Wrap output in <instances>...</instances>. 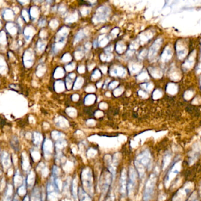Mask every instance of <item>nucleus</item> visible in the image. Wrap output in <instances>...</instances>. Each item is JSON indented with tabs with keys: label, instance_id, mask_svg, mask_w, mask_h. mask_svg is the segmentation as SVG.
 Wrapping results in <instances>:
<instances>
[{
	"label": "nucleus",
	"instance_id": "nucleus-20",
	"mask_svg": "<svg viewBox=\"0 0 201 201\" xmlns=\"http://www.w3.org/2000/svg\"><path fill=\"white\" fill-rule=\"evenodd\" d=\"M26 193V187L25 182L22 185L20 186L18 189V194L19 196H24Z\"/></svg>",
	"mask_w": 201,
	"mask_h": 201
},
{
	"label": "nucleus",
	"instance_id": "nucleus-2",
	"mask_svg": "<svg viewBox=\"0 0 201 201\" xmlns=\"http://www.w3.org/2000/svg\"><path fill=\"white\" fill-rule=\"evenodd\" d=\"M81 179L85 191L93 195V178L92 171L89 167L84 169L81 174Z\"/></svg>",
	"mask_w": 201,
	"mask_h": 201
},
{
	"label": "nucleus",
	"instance_id": "nucleus-11",
	"mask_svg": "<svg viewBox=\"0 0 201 201\" xmlns=\"http://www.w3.org/2000/svg\"><path fill=\"white\" fill-rule=\"evenodd\" d=\"M22 169L25 171L28 170L30 167V162L28 158L27 155L25 154V153L24 152L22 153Z\"/></svg>",
	"mask_w": 201,
	"mask_h": 201
},
{
	"label": "nucleus",
	"instance_id": "nucleus-1",
	"mask_svg": "<svg viewBox=\"0 0 201 201\" xmlns=\"http://www.w3.org/2000/svg\"><path fill=\"white\" fill-rule=\"evenodd\" d=\"M152 158L149 151L146 150L141 153L136 159L134 164L139 175L142 177L151 164Z\"/></svg>",
	"mask_w": 201,
	"mask_h": 201
},
{
	"label": "nucleus",
	"instance_id": "nucleus-28",
	"mask_svg": "<svg viewBox=\"0 0 201 201\" xmlns=\"http://www.w3.org/2000/svg\"><path fill=\"white\" fill-rule=\"evenodd\" d=\"M13 201H19V199H18V197L16 195V197H15V198H14V200H13Z\"/></svg>",
	"mask_w": 201,
	"mask_h": 201
},
{
	"label": "nucleus",
	"instance_id": "nucleus-17",
	"mask_svg": "<svg viewBox=\"0 0 201 201\" xmlns=\"http://www.w3.org/2000/svg\"><path fill=\"white\" fill-rule=\"evenodd\" d=\"M40 169L41 170L42 172V175L44 177H46L48 174H49V170L47 169V168L46 167V166L44 165V164L43 163H40V164H38V166H37V170Z\"/></svg>",
	"mask_w": 201,
	"mask_h": 201
},
{
	"label": "nucleus",
	"instance_id": "nucleus-24",
	"mask_svg": "<svg viewBox=\"0 0 201 201\" xmlns=\"http://www.w3.org/2000/svg\"><path fill=\"white\" fill-rule=\"evenodd\" d=\"M55 185L56 187V188L58 189V190H60L61 189V180L58 178H56L55 179Z\"/></svg>",
	"mask_w": 201,
	"mask_h": 201
},
{
	"label": "nucleus",
	"instance_id": "nucleus-6",
	"mask_svg": "<svg viewBox=\"0 0 201 201\" xmlns=\"http://www.w3.org/2000/svg\"><path fill=\"white\" fill-rule=\"evenodd\" d=\"M120 192L123 196H125L127 189H128V183H127V173L126 170L124 169L121 173L120 179Z\"/></svg>",
	"mask_w": 201,
	"mask_h": 201
},
{
	"label": "nucleus",
	"instance_id": "nucleus-15",
	"mask_svg": "<svg viewBox=\"0 0 201 201\" xmlns=\"http://www.w3.org/2000/svg\"><path fill=\"white\" fill-rule=\"evenodd\" d=\"M35 173L33 171H31L28 175V176H27V184L29 186L30 188H31L34 183V181H35Z\"/></svg>",
	"mask_w": 201,
	"mask_h": 201
},
{
	"label": "nucleus",
	"instance_id": "nucleus-7",
	"mask_svg": "<svg viewBox=\"0 0 201 201\" xmlns=\"http://www.w3.org/2000/svg\"><path fill=\"white\" fill-rule=\"evenodd\" d=\"M190 191L191 189L188 188H183L181 191H179L176 195H175L173 201H185V200L187 198L191 192Z\"/></svg>",
	"mask_w": 201,
	"mask_h": 201
},
{
	"label": "nucleus",
	"instance_id": "nucleus-27",
	"mask_svg": "<svg viewBox=\"0 0 201 201\" xmlns=\"http://www.w3.org/2000/svg\"><path fill=\"white\" fill-rule=\"evenodd\" d=\"M30 201V200H29V197L28 196H25L24 199V201Z\"/></svg>",
	"mask_w": 201,
	"mask_h": 201
},
{
	"label": "nucleus",
	"instance_id": "nucleus-12",
	"mask_svg": "<svg viewBox=\"0 0 201 201\" xmlns=\"http://www.w3.org/2000/svg\"><path fill=\"white\" fill-rule=\"evenodd\" d=\"M12 195H13V186L11 184H8L5 193L4 194L5 201H10Z\"/></svg>",
	"mask_w": 201,
	"mask_h": 201
},
{
	"label": "nucleus",
	"instance_id": "nucleus-26",
	"mask_svg": "<svg viewBox=\"0 0 201 201\" xmlns=\"http://www.w3.org/2000/svg\"><path fill=\"white\" fill-rule=\"evenodd\" d=\"M61 133H60L58 132H56V134H52V137H55V136L57 137V138H56V140H57V139H59V138H60L61 137Z\"/></svg>",
	"mask_w": 201,
	"mask_h": 201
},
{
	"label": "nucleus",
	"instance_id": "nucleus-4",
	"mask_svg": "<svg viewBox=\"0 0 201 201\" xmlns=\"http://www.w3.org/2000/svg\"><path fill=\"white\" fill-rule=\"evenodd\" d=\"M129 182L128 183V191L129 195H130L135 188V186L137 181V172L133 167H130L129 169Z\"/></svg>",
	"mask_w": 201,
	"mask_h": 201
},
{
	"label": "nucleus",
	"instance_id": "nucleus-23",
	"mask_svg": "<svg viewBox=\"0 0 201 201\" xmlns=\"http://www.w3.org/2000/svg\"><path fill=\"white\" fill-rule=\"evenodd\" d=\"M96 153H97V150L93 149V148H91V149H89V150L87 151V156L89 158H93L96 155Z\"/></svg>",
	"mask_w": 201,
	"mask_h": 201
},
{
	"label": "nucleus",
	"instance_id": "nucleus-16",
	"mask_svg": "<svg viewBox=\"0 0 201 201\" xmlns=\"http://www.w3.org/2000/svg\"><path fill=\"white\" fill-rule=\"evenodd\" d=\"M72 193H73V197L74 198L77 200L78 197V189H77V181L76 179H74L73 181L72 182Z\"/></svg>",
	"mask_w": 201,
	"mask_h": 201
},
{
	"label": "nucleus",
	"instance_id": "nucleus-29",
	"mask_svg": "<svg viewBox=\"0 0 201 201\" xmlns=\"http://www.w3.org/2000/svg\"><path fill=\"white\" fill-rule=\"evenodd\" d=\"M196 201V200H195V201Z\"/></svg>",
	"mask_w": 201,
	"mask_h": 201
},
{
	"label": "nucleus",
	"instance_id": "nucleus-8",
	"mask_svg": "<svg viewBox=\"0 0 201 201\" xmlns=\"http://www.w3.org/2000/svg\"><path fill=\"white\" fill-rule=\"evenodd\" d=\"M53 146L52 142L49 139L46 140L44 142L43 146V150L44 155L46 159H49L50 157L53 152Z\"/></svg>",
	"mask_w": 201,
	"mask_h": 201
},
{
	"label": "nucleus",
	"instance_id": "nucleus-22",
	"mask_svg": "<svg viewBox=\"0 0 201 201\" xmlns=\"http://www.w3.org/2000/svg\"><path fill=\"white\" fill-rule=\"evenodd\" d=\"M31 156L33 157V160L35 162L38 161L40 159V155L39 153V152H37L36 150H33V152H31Z\"/></svg>",
	"mask_w": 201,
	"mask_h": 201
},
{
	"label": "nucleus",
	"instance_id": "nucleus-5",
	"mask_svg": "<svg viewBox=\"0 0 201 201\" xmlns=\"http://www.w3.org/2000/svg\"><path fill=\"white\" fill-rule=\"evenodd\" d=\"M47 201H58V194L57 191V188L54 184L49 182L47 187Z\"/></svg>",
	"mask_w": 201,
	"mask_h": 201
},
{
	"label": "nucleus",
	"instance_id": "nucleus-10",
	"mask_svg": "<svg viewBox=\"0 0 201 201\" xmlns=\"http://www.w3.org/2000/svg\"><path fill=\"white\" fill-rule=\"evenodd\" d=\"M78 197L79 201H91V198L89 195L81 188H78Z\"/></svg>",
	"mask_w": 201,
	"mask_h": 201
},
{
	"label": "nucleus",
	"instance_id": "nucleus-18",
	"mask_svg": "<svg viewBox=\"0 0 201 201\" xmlns=\"http://www.w3.org/2000/svg\"><path fill=\"white\" fill-rule=\"evenodd\" d=\"M11 146L16 151L19 150V142L17 137L14 136L11 140Z\"/></svg>",
	"mask_w": 201,
	"mask_h": 201
},
{
	"label": "nucleus",
	"instance_id": "nucleus-21",
	"mask_svg": "<svg viewBox=\"0 0 201 201\" xmlns=\"http://www.w3.org/2000/svg\"><path fill=\"white\" fill-rule=\"evenodd\" d=\"M66 145H67V143H66V141H64V140H60L57 143H56V145H55L56 149H57V150H61L64 147H65L66 146Z\"/></svg>",
	"mask_w": 201,
	"mask_h": 201
},
{
	"label": "nucleus",
	"instance_id": "nucleus-19",
	"mask_svg": "<svg viewBox=\"0 0 201 201\" xmlns=\"http://www.w3.org/2000/svg\"><path fill=\"white\" fill-rule=\"evenodd\" d=\"M42 136L40 133H36L34 134V137H33V142L34 143L35 145L38 146L40 145L41 142H42Z\"/></svg>",
	"mask_w": 201,
	"mask_h": 201
},
{
	"label": "nucleus",
	"instance_id": "nucleus-14",
	"mask_svg": "<svg viewBox=\"0 0 201 201\" xmlns=\"http://www.w3.org/2000/svg\"><path fill=\"white\" fill-rule=\"evenodd\" d=\"M22 178L19 174V172L17 170L16 173H15L14 178V183L16 187H17L21 185V184L22 183Z\"/></svg>",
	"mask_w": 201,
	"mask_h": 201
},
{
	"label": "nucleus",
	"instance_id": "nucleus-3",
	"mask_svg": "<svg viewBox=\"0 0 201 201\" xmlns=\"http://www.w3.org/2000/svg\"><path fill=\"white\" fill-rule=\"evenodd\" d=\"M156 182V176L153 173L150 175L145 185L143 194V200L145 201H149L153 197L154 189Z\"/></svg>",
	"mask_w": 201,
	"mask_h": 201
},
{
	"label": "nucleus",
	"instance_id": "nucleus-25",
	"mask_svg": "<svg viewBox=\"0 0 201 201\" xmlns=\"http://www.w3.org/2000/svg\"><path fill=\"white\" fill-rule=\"evenodd\" d=\"M53 175L55 176L56 178H57V176L59 175L60 174V169L59 168L56 166H55L53 167Z\"/></svg>",
	"mask_w": 201,
	"mask_h": 201
},
{
	"label": "nucleus",
	"instance_id": "nucleus-13",
	"mask_svg": "<svg viewBox=\"0 0 201 201\" xmlns=\"http://www.w3.org/2000/svg\"><path fill=\"white\" fill-rule=\"evenodd\" d=\"M30 201H41V196L40 194V191L38 188H34L31 197Z\"/></svg>",
	"mask_w": 201,
	"mask_h": 201
},
{
	"label": "nucleus",
	"instance_id": "nucleus-9",
	"mask_svg": "<svg viewBox=\"0 0 201 201\" xmlns=\"http://www.w3.org/2000/svg\"><path fill=\"white\" fill-rule=\"evenodd\" d=\"M1 162L4 169L8 168L11 165V159L10 155L6 152L1 153Z\"/></svg>",
	"mask_w": 201,
	"mask_h": 201
}]
</instances>
